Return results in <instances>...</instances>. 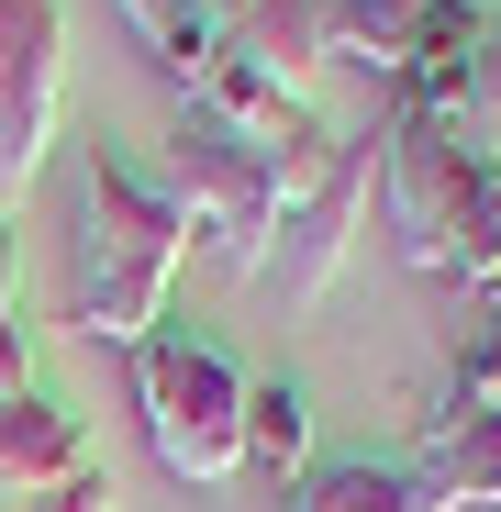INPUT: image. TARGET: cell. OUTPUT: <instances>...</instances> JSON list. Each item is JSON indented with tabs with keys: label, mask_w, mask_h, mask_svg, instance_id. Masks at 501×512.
<instances>
[{
	"label": "cell",
	"mask_w": 501,
	"mask_h": 512,
	"mask_svg": "<svg viewBox=\"0 0 501 512\" xmlns=\"http://www.w3.org/2000/svg\"><path fill=\"white\" fill-rule=\"evenodd\" d=\"M479 56H490V12H479V0H446V12L424 23V45L401 56V78H390V112H401V123H446V134H468Z\"/></svg>",
	"instance_id": "8"
},
{
	"label": "cell",
	"mask_w": 501,
	"mask_h": 512,
	"mask_svg": "<svg viewBox=\"0 0 501 512\" xmlns=\"http://www.w3.org/2000/svg\"><path fill=\"white\" fill-rule=\"evenodd\" d=\"M446 390H468V401L501 412V312H490V301H479V323L457 334V379H446Z\"/></svg>",
	"instance_id": "15"
},
{
	"label": "cell",
	"mask_w": 501,
	"mask_h": 512,
	"mask_svg": "<svg viewBox=\"0 0 501 512\" xmlns=\"http://www.w3.org/2000/svg\"><path fill=\"white\" fill-rule=\"evenodd\" d=\"M67 123V0H0V201L34 190Z\"/></svg>",
	"instance_id": "6"
},
{
	"label": "cell",
	"mask_w": 501,
	"mask_h": 512,
	"mask_svg": "<svg viewBox=\"0 0 501 512\" xmlns=\"http://www.w3.org/2000/svg\"><path fill=\"white\" fill-rule=\"evenodd\" d=\"M123 23L156 45V67L179 78V90L212 67V45H223V12H212V0H123Z\"/></svg>",
	"instance_id": "14"
},
{
	"label": "cell",
	"mask_w": 501,
	"mask_h": 512,
	"mask_svg": "<svg viewBox=\"0 0 501 512\" xmlns=\"http://www.w3.org/2000/svg\"><path fill=\"white\" fill-rule=\"evenodd\" d=\"M23 512H112V479H78V490H45V501H23Z\"/></svg>",
	"instance_id": "17"
},
{
	"label": "cell",
	"mask_w": 501,
	"mask_h": 512,
	"mask_svg": "<svg viewBox=\"0 0 501 512\" xmlns=\"http://www.w3.org/2000/svg\"><path fill=\"white\" fill-rule=\"evenodd\" d=\"M134 412H145V446L167 479H234L245 468V368L223 334H190V323H156L134 346Z\"/></svg>",
	"instance_id": "2"
},
{
	"label": "cell",
	"mask_w": 501,
	"mask_h": 512,
	"mask_svg": "<svg viewBox=\"0 0 501 512\" xmlns=\"http://www.w3.org/2000/svg\"><path fill=\"white\" fill-rule=\"evenodd\" d=\"M190 256V212L145 156H78V223H67V323L90 346H145L167 323V279Z\"/></svg>",
	"instance_id": "1"
},
{
	"label": "cell",
	"mask_w": 501,
	"mask_h": 512,
	"mask_svg": "<svg viewBox=\"0 0 501 512\" xmlns=\"http://www.w3.org/2000/svg\"><path fill=\"white\" fill-rule=\"evenodd\" d=\"M368 201H379V134H346L334 145V167L279 212V245H268V290L290 301V312H312L334 279H346V256H357V234H368Z\"/></svg>",
	"instance_id": "5"
},
{
	"label": "cell",
	"mask_w": 501,
	"mask_h": 512,
	"mask_svg": "<svg viewBox=\"0 0 501 512\" xmlns=\"http://www.w3.org/2000/svg\"><path fill=\"white\" fill-rule=\"evenodd\" d=\"M156 179L179 190L190 234L223 256V268H245V279L268 268V245H279V167H268V145H245V134H223V123L179 112V123H167Z\"/></svg>",
	"instance_id": "3"
},
{
	"label": "cell",
	"mask_w": 501,
	"mask_h": 512,
	"mask_svg": "<svg viewBox=\"0 0 501 512\" xmlns=\"http://www.w3.org/2000/svg\"><path fill=\"white\" fill-rule=\"evenodd\" d=\"M412 468L446 490V512H501V412L468 390H435L424 435H412Z\"/></svg>",
	"instance_id": "9"
},
{
	"label": "cell",
	"mask_w": 501,
	"mask_h": 512,
	"mask_svg": "<svg viewBox=\"0 0 501 512\" xmlns=\"http://www.w3.org/2000/svg\"><path fill=\"white\" fill-rule=\"evenodd\" d=\"M212 12H223V0H212Z\"/></svg>",
	"instance_id": "18"
},
{
	"label": "cell",
	"mask_w": 501,
	"mask_h": 512,
	"mask_svg": "<svg viewBox=\"0 0 501 512\" xmlns=\"http://www.w3.org/2000/svg\"><path fill=\"white\" fill-rule=\"evenodd\" d=\"M245 468H312V390L301 379H245Z\"/></svg>",
	"instance_id": "13"
},
{
	"label": "cell",
	"mask_w": 501,
	"mask_h": 512,
	"mask_svg": "<svg viewBox=\"0 0 501 512\" xmlns=\"http://www.w3.org/2000/svg\"><path fill=\"white\" fill-rule=\"evenodd\" d=\"M101 479V446H90V412L67 390H0V512H23L45 490H78Z\"/></svg>",
	"instance_id": "7"
},
{
	"label": "cell",
	"mask_w": 501,
	"mask_h": 512,
	"mask_svg": "<svg viewBox=\"0 0 501 512\" xmlns=\"http://www.w3.org/2000/svg\"><path fill=\"white\" fill-rule=\"evenodd\" d=\"M223 56L279 78L290 101H312V78H323V0H223Z\"/></svg>",
	"instance_id": "10"
},
{
	"label": "cell",
	"mask_w": 501,
	"mask_h": 512,
	"mask_svg": "<svg viewBox=\"0 0 501 512\" xmlns=\"http://www.w3.org/2000/svg\"><path fill=\"white\" fill-rule=\"evenodd\" d=\"M468 201H479V145L446 123H379V212L401 234V256L424 279H457V245H468Z\"/></svg>",
	"instance_id": "4"
},
{
	"label": "cell",
	"mask_w": 501,
	"mask_h": 512,
	"mask_svg": "<svg viewBox=\"0 0 501 512\" xmlns=\"http://www.w3.org/2000/svg\"><path fill=\"white\" fill-rule=\"evenodd\" d=\"M435 12H446V0H323V56L401 78V56L424 45V23H435Z\"/></svg>",
	"instance_id": "12"
},
{
	"label": "cell",
	"mask_w": 501,
	"mask_h": 512,
	"mask_svg": "<svg viewBox=\"0 0 501 512\" xmlns=\"http://www.w3.org/2000/svg\"><path fill=\"white\" fill-rule=\"evenodd\" d=\"M279 512H446V490L412 457H323V468L290 479Z\"/></svg>",
	"instance_id": "11"
},
{
	"label": "cell",
	"mask_w": 501,
	"mask_h": 512,
	"mask_svg": "<svg viewBox=\"0 0 501 512\" xmlns=\"http://www.w3.org/2000/svg\"><path fill=\"white\" fill-rule=\"evenodd\" d=\"M0 390H34V334H23V279H12V234H0Z\"/></svg>",
	"instance_id": "16"
}]
</instances>
